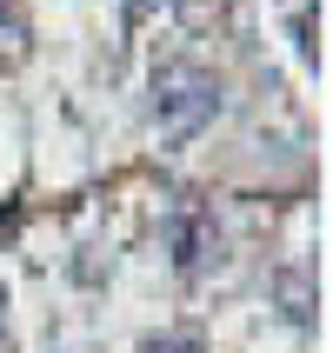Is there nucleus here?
Listing matches in <instances>:
<instances>
[{"instance_id": "1", "label": "nucleus", "mask_w": 333, "mask_h": 353, "mask_svg": "<svg viewBox=\"0 0 333 353\" xmlns=\"http://www.w3.org/2000/svg\"><path fill=\"white\" fill-rule=\"evenodd\" d=\"M147 114H154V134L160 140H194L207 134L220 120V80L207 74V67H194V60H160L154 80H147Z\"/></svg>"}, {"instance_id": "2", "label": "nucleus", "mask_w": 333, "mask_h": 353, "mask_svg": "<svg viewBox=\"0 0 333 353\" xmlns=\"http://www.w3.org/2000/svg\"><path fill=\"white\" fill-rule=\"evenodd\" d=\"M167 254H174L180 274H207L220 260V227L207 214H180L174 227H167Z\"/></svg>"}, {"instance_id": "3", "label": "nucleus", "mask_w": 333, "mask_h": 353, "mask_svg": "<svg viewBox=\"0 0 333 353\" xmlns=\"http://www.w3.org/2000/svg\"><path fill=\"white\" fill-rule=\"evenodd\" d=\"M320 7H314V0H307V7H294V54L300 60H307V67H314V60H320Z\"/></svg>"}, {"instance_id": "4", "label": "nucleus", "mask_w": 333, "mask_h": 353, "mask_svg": "<svg viewBox=\"0 0 333 353\" xmlns=\"http://www.w3.org/2000/svg\"><path fill=\"white\" fill-rule=\"evenodd\" d=\"M140 353H207V347H200L194 334H160V340H147Z\"/></svg>"}]
</instances>
